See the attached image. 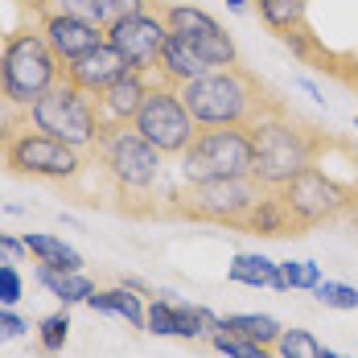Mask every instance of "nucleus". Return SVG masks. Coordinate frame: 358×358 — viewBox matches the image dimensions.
Returning a JSON list of instances; mask_svg holds the SVG:
<instances>
[{
	"label": "nucleus",
	"mask_w": 358,
	"mask_h": 358,
	"mask_svg": "<svg viewBox=\"0 0 358 358\" xmlns=\"http://www.w3.org/2000/svg\"><path fill=\"white\" fill-rule=\"evenodd\" d=\"M178 91L198 128H251L255 120L285 108V99H276L272 87L239 62L235 66H210L202 78L181 83Z\"/></svg>",
	"instance_id": "1"
},
{
	"label": "nucleus",
	"mask_w": 358,
	"mask_h": 358,
	"mask_svg": "<svg viewBox=\"0 0 358 358\" xmlns=\"http://www.w3.org/2000/svg\"><path fill=\"white\" fill-rule=\"evenodd\" d=\"M161 152L144 141L136 128H124V132H111L95 144L91 152V165H99V178L108 185L115 210L132 218H148L161 215Z\"/></svg>",
	"instance_id": "2"
},
{
	"label": "nucleus",
	"mask_w": 358,
	"mask_h": 358,
	"mask_svg": "<svg viewBox=\"0 0 358 358\" xmlns=\"http://www.w3.org/2000/svg\"><path fill=\"white\" fill-rule=\"evenodd\" d=\"M251 132V144H255V165H251V178L259 185H285L292 181L301 169L317 165L322 152L329 148V136L322 128L305 124L296 111L288 108H276L272 115L255 120L248 128Z\"/></svg>",
	"instance_id": "3"
},
{
	"label": "nucleus",
	"mask_w": 358,
	"mask_h": 358,
	"mask_svg": "<svg viewBox=\"0 0 358 358\" xmlns=\"http://www.w3.org/2000/svg\"><path fill=\"white\" fill-rule=\"evenodd\" d=\"M268 185L255 178H210V181H181L169 189L161 215L181 218V222H206V227H227L243 231L251 206L264 198Z\"/></svg>",
	"instance_id": "4"
},
{
	"label": "nucleus",
	"mask_w": 358,
	"mask_h": 358,
	"mask_svg": "<svg viewBox=\"0 0 358 358\" xmlns=\"http://www.w3.org/2000/svg\"><path fill=\"white\" fill-rule=\"evenodd\" d=\"M62 58L50 50V41L41 37L37 25H21L13 34H4L0 45V91L8 108H34L45 91H54L62 83Z\"/></svg>",
	"instance_id": "5"
},
{
	"label": "nucleus",
	"mask_w": 358,
	"mask_h": 358,
	"mask_svg": "<svg viewBox=\"0 0 358 358\" xmlns=\"http://www.w3.org/2000/svg\"><path fill=\"white\" fill-rule=\"evenodd\" d=\"M87 152L66 141H54L45 132H37L29 124H21L13 136L0 141V165L17 178L29 181H50V185H74L87 173Z\"/></svg>",
	"instance_id": "6"
},
{
	"label": "nucleus",
	"mask_w": 358,
	"mask_h": 358,
	"mask_svg": "<svg viewBox=\"0 0 358 358\" xmlns=\"http://www.w3.org/2000/svg\"><path fill=\"white\" fill-rule=\"evenodd\" d=\"M25 124L45 132V136H54V141H66L74 148H83L87 157L95 152V144L103 136L99 115H95V99L83 87H74L66 74H62V83L54 91H45L37 99L34 108H25Z\"/></svg>",
	"instance_id": "7"
},
{
	"label": "nucleus",
	"mask_w": 358,
	"mask_h": 358,
	"mask_svg": "<svg viewBox=\"0 0 358 358\" xmlns=\"http://www.w3.org/2000/svg\"><path fill=\"white\" fill-rule=\"evenodd\" d=\"M276 189H280V198H285V206L292 210L301 231H313L322 222H334V218H342L346 210L358 206V185L338 181L334 173H325L322 165L301 169L292 181L276 185Z\"/></svg>",
	"instance_id": "8"
},
{
	"label": "nucleus",
	"mask_w": 358,
	"mask_h": 358,
	"mask_svg": "<svg viewBox=\"0 0 358 358\" xmlns=\"http://www.w3.org/2000/svg\"><path fill=\"white\" fill-rule=\"evenodd\" d=\"M251 165H255V144L248 128H198L194 144L181 152L185 181L251 178Z\"/></svg>",
	"instance_id": "9"
},
{
	"label": "nucleus",
	"mask_w": 358,
	"mask_h": 358,
	"mask_svg": "<svg viewBox=\"0 0 358 358\" xmlns=\"http://www.w3.org/2000/svg\"><path fill=\"white\" fill-rule=\"evenodd\" d=\"M132 128H136L161 157H181V152L194 144V136H198V124H194V115L181 103V91L173 83H165V78H152V83H148V95H144Z\"/></svg>",
	"instance_id": "10"
},
{
	"label": "nucleus",
	"mask_w": 358,
	"mask_h": 358,
	"mask_svg": "<svg viewBox=\"0 0 358 358\" xmlns=\"http://www.w3.org/2000/svg\"><path fill=\"white\" fill-rule=\"evenodd\" d=\"M161 17H165L169 34L185 37L210 66H235L239 62L235 37L227 34L206 8H198V4H161Z\"/></svg>",
	"instance_id": "11"
},
{
	"label": "nucleus",
	"mask_w": 358,
	"mask_h": 358,
	"mask_svg": "<svg viewBox=\"0 0 358 358\" xmlns=\"http://www.w3.org/2000/svg\"><path fill=\"white\" fill-rule=\"evenodd\" d=\"M169 37V25L161 17V8H148V13H132L124 21H115L108 29V41L124 54L128 71L136 74H157V62H161V45Z\"/></svg>",
	"instance_id": "12"
},
{
	"label": "nucleus",
	"mask_w": 358,
	"mask_h": 358,
	"mask_svg": "<svg viewBox=\"0 0 358 358\" xmlns=\"http://www.w3.org/2000/svg\"><path fill=\"white\" fill-rule=\"evenodd\" d=\"M37 29L50 41V50L62 58V66L108 41V29L103 25H95L87 17H74V13H62V8H41L37 13Z\"/></svg>",
	"instance_id": "13"
},
{
	"label": "nucleus",
	"mask_w": 358,
	"mask_h": 358,
	"mask_svg": "<svg viewBox=\"0 0 358 358\" xmlns=\"http://www.w3.org/2000/svg\"><path fill=\"white\" fill-rule=\"evenodd\" d=\"M144 95H148V74H136V71H128L124 78H115L111 87L99 91V95H91V99H95V115H99L103 136L124 132V128L136 124V111H141ZM103 136H99V141H103Z\"/></svg>",
	"instance_id": "14"
},
{
	"label": "nucleus",
	"mask_w": 358,
	"mask_h": 358,
	"mask_svg": "<svg viewBox=\"0 0 358 358\" xmlns=\"http://www.w3.org/2000/svg\"><path fill=\"white\" fill-rule=\"evenodd\" d=\"M128 74V62H124V54L103 41V45H95L91 54H83V58H74L66 62V78H71L74 87H83L87 95H99L103 87H111L115 78H124Z\"/></svg>",
	"instance_id": "15"
},
{
	"label": "nucleus",
	"mask_w": 358,
	"mask_h": 358,
	"mask_svg": "<svg viewBox=\"0 0 358 358\" xmlns=\"http://www.w3.org/2000/svg\"><path fill=\"white\" fill-rule=\"evenodd\" d=\"M206 71H210V62H206L185 37H178V34L165 37V45H161V62H157V78H165V83L181 87V83L202 78Z\"/></svg>",
	"instance_id": "16"
},
{
	"label": "nucleus",
	"mask_w": 358,
	"mask_h": 358,
	"mask_svg": "<svg viewBox=\"0 0 358 358\" xmlns=\"http://www.w3.org/2000/svg\"><path fill=\"white\" fill-rule=\"evenodd\" d=\"M243 231H248V235H268V239H280V235H301V227H296L292 210H288L285 198H280V189H272V185H268V189H264V198L251 206Z\"/></svg>",
	"instance_id": "17"
},
{
	"label": "nucleus",
	"mask_w": 358,
	"mask_h": 358,
	"mask_svg": "<svg viewBox=\"0 0 358 358\" xmlns=\"http://www.w3.org/2000/svg\"><path fill=\"white\" fill-rule=\"evenodd\" d=\"M227 280L231 285H248V288H272V292H288L280 280V264L259 255V251H239L227 268Z\"/></svg>",
	"instance_id": "18"
},
{
	"label": "nucleus",
	"mask_w": 358,
	"mask_h": 358,
	"mask_svg": "<svg viewBox=\"0 0 358 358\" xmlns=\"http://www.w3.org/2000/svg\"><path fill=\"white\" fill-rule=\"evenodd\" d=\"M25 251L34 255L37 264H45V268H54V272H83V255L71 248V243H62L58 235H45V231H29L25 239Z\"/></svg>",
	"instance_id": "19"
},
{
	"label": "nucleus",
	"mask_w": 358,
	"mask_h": 358,
	"mask_svg": "<svg viewBox=\"0 0 358 358\" xmlns=\"http://www.w3.org/2000/svg\"><path fill=\"white\" fill-rule=\"evenodd\" d=\"M87 305L95 309V313H115V317H124L128 325H136V329H144V309L141 296H136V288L128 285H115V288H95L91 296H87Z\"/></svg>",
	"instance_id": "20"
},
{
	"label": "nucleus",
	"mask_w": 358,
	"mask_h": 358,
	"mask_svg": "<svg viewBox=\"0 0 358 358\" xmlns=\"http://www.w3.org/2000/svg\"><path fill=\"white\" fill-rule=\"evenodd\" d=\"M255 13H259V21H264L276 37H288V34L309 29V25H305L309 0H255Z\"/></svg>",
	"instance_id": "21"
},
{
	"label": "nucleus",
	"mask_w": 358,
	"mask_h": 358,
	"mask_svg": "<svg viewBox=\"0 0 358 358\" xmlns=\"http://www.w3.org/2000/svg\"><path fill=\"white\" fill-rule=\"evenodd\" d=\"M218 329H227V334H235V338H248V342H259V346H276L280 342V334H285V325L276 322V317H268V313H231V317H218Z\"/></svg>",
	"instance_id": "22"
},
{
	"label": "nucleus",
	"mask_w": 358,
	"mask_h": 358,
	"mask_svg": "<svg viewBox=\"0 0 358 358\" xmlns=\"http://www.w3.org/2000/svg\"><path fill=\"white\" fill-rule=\"evenodd\" d=\"M37 280L41 288H50V296H58L62 305H87V296L95 292V280L91 276H83V272H54V268H45V264H37Z\"/></svg>",
	"instance_id": "23"
},
{
	"label": "nucleus",
	"mask_w": 358,
	"mask_h": 358,
	"mask_svg": "<svg viewBox=\"0 0 358 358\" xmlns=\"http://www.w3.org/2000/svg\"><path fill=\"white\" fill-rule=\"evenodd\" d=\"M66 338H71V313L66 309H58V313H50V317L37 322V346L45 355H62Z\"/></svg>",
	"instance_id": "24"
},
{
	"label": "nucleus",
	"mask_w": 358,
	"mask_h": 358,
	"mask_svg": "<svg viewBox=\"0 0 358 358\" xmlns=\"http://www.w3.org/2000/svg\"><path fill=\"white\" fill-rule=\"evenodd\" d=\"M272 350H276V358H322L325 355V346L309 329H285Z\"/></svg>",
	"instance_id": "25"
},
{
	"label": "nucleus",
	"mask_w": 358,
	"mask_h": 358,
	"mask_svg": "<svg viewBox=\"0 0 358 358\" xmlns=\"http://www.w3.org/2000/svg\"><path fill=\"white\" fill-rule=\"evenodd\" d=\"M165 0H95V21L111 29L115 21L132 17V13H148V8H161Z\"/></svg>",
	"instance_id": "26"
},
{
	"label": "nucleus",
	"mask_w": 358,
	"mask_h": 358,
	"mask_svg": "<svg viewBox=\"0 0 358 358\" xmlns=\"http://www.w3.org/2000/svg\"><path fill=\"white\" fill-rule=\"evenodd\" d=\"M280 280H285L288 292H296V288L313 292V288L322 285V268H317L313 259H285V264H280Z\"/></svg>",
	"instance_id": "27"
},
{
	"label": "nucleus",
	"mask_w": 358,
	"mask_h": 358,
	"mask_svg": "<svg viewBox=\"0 0 358 358\" xmlns=\"http://www.w3.org/2000/svg\"><path fill=\"white\" fill-rule=\"evenodd\" d=\"M210 346L227 358H276V350H268V346H259V342H248V338H235V334H227V329H215Z\"/></svg>",
	"instance_id": "28"
},
{
	"label": "nucleus",
	"mask_w": 358,
	"mask_h": 358,
	"mask_svg": "<svg viewBox=\"0 0 358 358\" xmlns=\"http://www.w3.org/2000/svg\"><path fill=\"white\" fill-rule=\"evenodd\" d=\"M144 329L157 334V338H178V317H173V301H169V292L157 296V301L148 305V313H144Z\"/></svg>",
	"instance_id": "29"
},
{
	"label": "nucleus",
	"mask_w": 358,
	"mask_h": 358,
	"mask_svg": "<svg viewBox=\"0 0 358 358\" xmlns=\"http://www.w3.org/2000/svg\"><path fill=\"white\" fill-rule=\"evenodd\" d=\"M313 296L322 301L325 309H338V313H355L358 309V288L338 285V280H322V285L313 288Z\"/></svg>",
	"instance_id": "30"
},
{
	"label": "nucleus",
	"mask_w": 358,
	"mask_h": 358,
	"mask_svg": "<svg viewBox=\"0 0 358 358\" xmlns=\"http://www.w3.org/2000/svg\"><path fill=\"white\" fill-rule=\"evenodd\" d=\"M25 296V280H21V272L13 268V264H0V305H17Z\"/></svg>",
	"instance_id": "31"
},
{
	"label": "nucleus",
	"mask_w": 358,
	"mask_h": 358,
	"mask_svg": "<svg viewBox=\"0 0 358 358\" xmlns=\"http://www.w3.org/2000/svg\"><path fill=\"white\" fill-rule=\"evenodd\" d=\"M29 329V322L25 317H17L8 305H0V342H8V338H21Z\"/></svg>",
	"instance_id": "32"
},
{
	"label": "nucleus",
	"mask_w": 358,
	"mask_h": 358,
	"mask_svg": "<svg viewBox=\"0 0 358 358\" xmlns=\"http://www.w3.org/2000/svg\"><path fill=\"white\" fill-rule=\"evenodd\" d=\"M17 255H29V251H25V243H21V239H8V235L0 231V264H13Z\"/></svg>",
	"instance_id": "33"
},
{
	"label": "nucleus",
	"mask_w": 358,
	"mask_h": 358,
	"mask_svg": "<svg viewBox=\"0 0 358 358\" xmlns=\"http://www.w3.org/2000/svg\"><path fill=\"white\" fill-rule=\"evenodd\" d=\"M21 8H29V13H41V8H50V0H21Z\"/></svg>",
	"instance_id": "34"
},
{
	"label": "nucleus",
	"mask_w": 358,
	"mask_h": 358,
	"mask_svg": "<svg viewBox=\"0 0 358 358\" xmlns=\"http://www.w3.org/2000/svg\"><path fill=\"white\" fill-rule=\"evenodd\" d=\"M227 8H235V13H248V0H222Z\"/></svg>",
	"instance_id": "35"
},
{
	"label": "nucleus",
	"mask_w": 358,
	"mask_h": 358,
	"mask_svg": "<svg viewBox=\"0 0 358 358\" xmlns=\"http://www.w3.org/2000/svg\"><path fill=\"white\" fill-rule=\"evenodd\" d=\"M322 358H346V355H338V350H325V355Z\"/></svg>",
	"instance_id": "36"
},
{
	"label": "nucleus",
	"mask_w": 358,
	"mask_h": 358,
	"mask_svg": "<svg viewBox=\"0 0 358 358\" xmlns=\"http://www.w3.org/2000/svg\"><path fill=\"white\" fill-rule=\"evenodd\" d=\"M4 108H8V103H4V91H0V111H4Z\"/></svg>",
	"instance_id": "37"
},
{
	"label": "nucleus",
	"mask_w": 358,
	"mask_h": 358,
	"mask_svg": "<svg viewBox=\"0 0 358 358\" xmlns=\"http://www.w3.org/2000/svg\"><path fill=\"white\" fill-rule=\"evenodd\" d=\"M355 132H358V120H355Z\"/></svg>",
	"instance_id": "38"
}]
</instances>
